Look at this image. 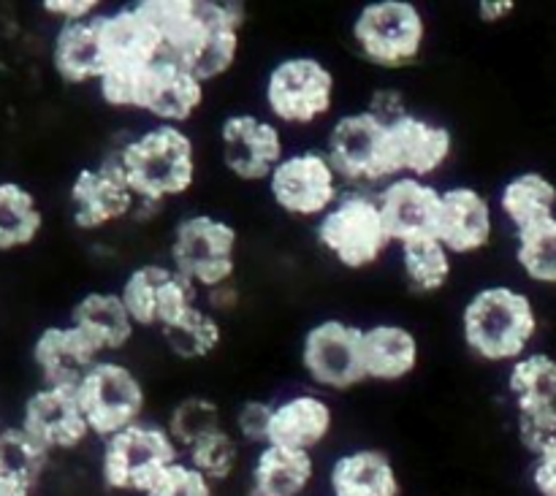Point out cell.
I'll return each mask as SVG.
<instances>
[{"label": "cell", "instance_id": "6da1fadb", "mask_svg": "<svg viewBox=\"0 0 556 496\" xmlns=\"http://www.w3.org/2000/svg\"><path fill=\"white\" fill-rule=\"evenodd\" d=\"M141 9L157 27L163 58L212 81L226 74L239 52L242 5L217 0H141Z\"/></svg>", "mask_w": 556, "mask_h": 496}, {"label": "cell", "instance_id": "7a4b0ae2", "mask_svg": "<svg viewBox=\"0 0 556 496\" xmlns=\"http://www.w3.org/2000/svg\"><path fill=\"white\" fill-rule=\"evenodd\" d=\"M112 157L139 204L157 206L195 182V147L179 125H152Z\"/></svg>", "mask_w": 556, "mask_h": 496}, {"label": "cell", "instance_id": "3957f363", "mask_svg": "<svg viewBox=\"0 0 556 496\" xmlns=\"http://www.w3.org/2000/svg\"><path fill=\"white\" fill-rule=\"evenodd\" d=\"M535 331V304L527 293L508 285L483 288L462 313V334L467 347L483 361H519Z\"/></svg>", "mask_w": 556, "mask_h": 496}, {"label": "cell", "instance_id": "277c9868", "mask_svg": "<svg viewBox=\"0 0 556 496\" xmlns=\"http://www.w3.org/2000/svg\"><path fill=\"white\" fill-rule=\"evenodd\" d=\"M182 459L166 427L139 421L103 440L101 481L109 492L147 494V488Z\"/></svg>", "mask_w": 556, "mask_h": 496}, {"label": "cell", "instance_id": "5b68a950", "mask_svg": "<svg viewBox=\"0 0 556 496\" xmlns=\"http://www.w3.org/2000/svg\"><path fill=\"white\" fill-rule=\"evenodd\" d=\"M318 242L345 269H367L391 247L383 212L372 193H345L318 222Z\"/></svg>", "mask_w": 556, "mask_h": 496}, {"label": "cell", "instance_id": "8992f818", "mask_svg": "<svg viewBox=\"0 0 556 496\" xmlns=\"http://www.w3.org/2000/svg\"><path fill=\"white\" fill-rule=\"evenodd\" d=\"M358 52L383 68H402L421 54L427 43V20L410 0H375L353 22Z\"/></svg>", "mask_w": 556, "mask_h": 496}, {"label": "cell", "instance_id": "52a82bcc", "mask_svg": "<svg viewBox=\"0 0 556 496\" xmlns=\"http://www.w3.org/2000/svg\"><path fill=\"white\" fill-rule=\"evenodd\" d=\"M237 228L212 215L185 217L174 231L172 269L193 288L231 282L237 266Z\"/></svg>", "mask_w": 556, "mask_h": 496}, {"label": "cell", "instance_id": "ba28073f", "mask_svg": "<svg viewBox=\"0 0 556 496\" xmlns=\"http://www.w3.org/2000/svg\"><path fill=\"white\" fill-rule=\"evenodd\" d=\"M334 74L315 58H286L269 71L266 109L282 125H313L331 112Z\"/></svg>", "mask_w": 556, "mask_h": 496}, {"label": "cell", "instance_id": "9c48e42d", "mask_svg": "<svg viewBox=\"0 0 556 496\" xmlns=\"http://www.w3.org/2000/svg\"><path fill=\"white\" fill-rule=\"evenodd\" d=\"M74 391L92 437H112L144 416V385L125 364L101 358Z\"/></svg>", "mask_w": 556, "mask_h": 496}, {"label": "cell", "instance_id": "30bf717a", "mask_svg": "<svg viewBox=\"0 0 556 496\" xmlns=\"http://www.w3.org/2000/svg\"><path fill=\"white\" fill-rule=\"evenodd\" d=\"M266 182L275 204L296 217H324L340 199V177L324 150L286 155Z\"/></svg>", "mask_w": 556, "mask_h": 496}, {"label": "cell", "instance_id": "8fae6325", "mask_svg": "<svg viewBox=\"0 0 556 496\" xmlns=\"http://www.w3.org/2000/svg\"><path fill=\"white\" fill-rule=\"evenodd\" d=\"M324 152L340 182L342 179L351 185L391 182L386 168V125L367 109L337 119Z\"/></svg>", "mask_w": 556, "mask_h": 496}, {"label": "cell", "instance_id": "7c38bea8", "mask_svg": "<svg viewBox=\"0 0 556 496\" xmlns=\"http://www.w3.org/2000/svg\"><path fill=\"white\" fill-rule=\"evenodd\" d=\"M302 364L320 389L348 391L364 383L362 329L345 320H320L304 336Z\"/></svg>", "mask_w": 556, "mask_h": 496}, {"label": "cell", "instance_id": "4fadbf2b", "mask_svg": "<svg viewBox=\"0 0 556 496\" xmlns=\"http://www.w3.org/2000/svg\"><path fill=\"white\" fill-rule=\"evenodd\" d=\"M119 298L136 326H161L163 331L195 307V288L172 266L147 264L130 271Z\"/></svg>", "mask_w": 556, "mask_h": 496}, {"label": "cell", "instance_id": "5bb4252c", "mask_svg": "<svg viewBox=\"0 0 556 496\" xmlns=\"http://www.w3.org/2000/svg\"><path fill=\"white\" fill-rule=\"evenodd\" d=\"M454 136L432 119L402 114L386 125V168L389 177L427 179L451 161Z\"/></svg>", "mask_w": 556, "mask_h": 496}, {"label": "cell", "instance_id": "9a60e30c", "mask_svg": "<svg viewBox=\"0 0 556 496\" xmlns=\"http://www.w3.org/2000/svg\"><path fill=\"white\" fill-rule=\"evenodd\" d=\"M204 103V81L177 60L161 58L147 65L136 85L134 109L152 114L161 125L188 123Z\"/></svg>", "mask_w": 556, "mask_h": 496}, {"label": "cell", "instance_id": "2e32d148", "mask_svg": "<svg viewBox=\"0 0 556 496\" xmlns=\"http://www.w3.org/2000/svg\"><path fill=\"white\" fill-rule=\"evenodd\" d=\"M223 163L233 177L244 182L269 179L277 163L286 157V144L277 123L255 114H233L220 128Z\"/></svg>", "mask_w": 556, "mask_h": 496}, {"label": "cell", "instance_id": "e0dca14e", "mask_svg": "<svg viewBox=\"0 0 556 496\" xmlns=\"http://www.w3.org/2000/svg\"><path fill=\"white\" fill-rule=\"evenodd\" d=\"M20 427L49 454L54 450L68 454L92 437L76 402V391L54 389V385H41L36 394H30V399L22 407Z\"/></svg>", "mask_w": 556, "mask_h": 496}, {"label": "cell", "instance_id": "ac0fdd59", "mask_svg": "<svg viewBox=\"0 0 556 496\" xmlns=\"http://www.w3.org/2000/svg\"><path fill=\"white\" fill-rule=\"evenodd\" d=\"M136 206L139 201L125 185L114 157H106L96 168H81L71 185V212L81 231H96L109 222L123 220Z\"/></svg>", "mask_w": 556, "mask_h": 496}, {"label": "cell", "instance_id": "d6986e66", "mask_svg": "<svg viewBox=\"0 0 556 496\" xmlns=\"http://www.w3.org/2000/svg\"><path fill=\"white\" fill-rule=\"evenodd\" d=\"M434 237L443 242L451 255H472L489 247L494 237V215L486 195L476 188H465V185L440 190Z\"/></svg>", "mask_w": 556, "mask_h": 496}, {"label": "cell", "instance_id": "ffe728a7", "mask_svg": "<svg viewBox=\"0 0 556 496\" xmlns=\"http://www.w3.org/2000/svg\"><path fill=\"white\" fill-rule=\"evenodd\" d=\"M386 231L391 242H410L418 237H434L438 231L440 190L427 179L396 177L383 185L378 195Z\"/></svg>", "mask_w": 556, "mask_h": 496}, {"label": "cell", "instance_id": "44dd1931", "mask_svg": "<svg viewBox=\"0 0 556 496\" xmlns=\"http://www.w3.org/2000/svg\"><path fill=\"white\" fill-rule=\"evenodd\" d=\"M33 361L41 372L43 385L76 389L85 374L101 361V351L74 326H49L33 345Z\"/></svg>", "mask_w": 556, "mask_h": 496}, {"label": "cell", "instance_id": "7402d4cb", "mask_svg": "<svg viewBox=\"0 0 556 496\" xmlns=\"http://www.w3.org/2000/svg\"><path fill=\"white\" fill-rule=\"evenodd\" d=\"M334 427V412L329 402L315 394H296L271 407L269 443L282 448H296L313 454L326 443Z\"/></svg>", "mask_w": 556, "mask_h": 496}, {"label": "cell", "instance_id": "603a6c76", "mask_svg": "<svg viewBox=\"0 0 556 496\" xmlns=\"http://www.w3.org/2000/svg\"><path fill=\"white\" fill-rule=\"evenodd\" d=\"M315 483V456L307 450L261 445L250 470V496H304Z\"/></svg>", "mask_w": 556, "mask_h": 496}, {"label": "cell", "instance_id": "cb8c5ba5", "mask_svg": "<svg viewBox=\"0 0 556 496\" xmlns=\"http://www.w3.org/2000/svg\"><path fill=\"white\" fill-rule=\"evenodd\" d=\"M364 380L396 383L418 367V340L410 329L396 323H378L362 329Z\"/></svg>", "mask_w": 556, "mask_h": 496}, {"label": "cell", "instance_id": "d4e9b609", "mask_svg": "<svg viewBox=\"0 0 556 496\" xmlns=\"http://www.w3.org/2000/svg\"><path fill=\"white\" fill-rule=\"evenodd\" d=\"M331 496H402L396 467L383 450H348L329 470Z\"/></svg>", "mask_w": 556, "mask_h": 496}, {"label": "cell", "instance_id": "484cf974", "mask_svg": "<svg viewBox=\"0 0 556 496\" xmlns=\"http://www.w3.org/2000/svg\"><path fill=\"white\" fill-rule=\"evenodd\" d=\"M71 326L79 329L101 353L123 351L136 329L119 293L109 291H92L81 296L71 309Z\"/></svg>", "mask_w": 556, "mask_h": 496}, {"label": "cell", "instance_id": "4316f807", "mask_svg": "<svg viewBox=\"0 0 556 496\" xmlns=\"http://www.w3.org/2000/svg\"><path fill=\"white\" fill-rule=\"evenodd\" d=\"M52 65L58 76L71 85L98 81L103 74V47L98 30V14L85 22L60 25L52 41Z\"/></svg>", "mask_w": 556, "mask_h": 496}, {"label": "cell", "instance_id": "83f0119b", "mask_svg": "<svg viewBox=\"0 0 556 496\" xmlns=\"http://www.w3.org/2000/svg\"><path fill=\"white\" fill-rule=\"evenodd\" d=\"M500 209L514 222L516 233L530 231L556 217V185L538 171L519 174L500 193Z\"/></svg>", "mask_w": 556, "mask_h": 496}, {"label": "cell", "instance_id": "f1b7e54d", "mask_svg": "<svg viewBox=\"0 0 556 496\" xmlns=\"http://www.w3.org/2000/svg\"><path fill=\"white\" fill-rule=\"evenodd\" d=\"M43 212L36 195L20 182H0V253H14L38 239Z\"/></svg>", "mask_w": 556, "mask_h": 496}, {"label": "cell", "instance_id": "f546056e", "mask_svg": "<svg viewBox=\"0 0 556 496\" xmlns=\"http://www.w3.org/2000/svg\"><path fill=\"white\" fill-rule=\"evenodd\" d=\"M402 269L407 282L418 293H438L448 285L454 271V255L443 247L438 237H418L402 242Z\"/></svg>", "mask_w": 556, "mask_h": 496}, {"label": "cell", "instance_id": "4dcf8cb0", "mask_svg": "<svg viewBox=\"0 0 556 496\" xmlns=\"http://www.w3.org/2000/svg\"><path fill=\"white\" fill-rule=\"evenodd\" d=\"M49 450L41 448L22 427L0 429V470L3 478L20 483L27 492H36L43 470H47Z\"/></svg>", "mask_w": 556, "mask_h": 496}, {"label": "cell", "instance_id": "1f68e13d", "mask_svg": "<svg viewBox=\"0 0 556 496\" xmlns=\"http://www.w3.org/2000/svg\"><path fill=\"white\" fill-rule=\"evenodd\" d=\"M516 407L556 405V361L546 353H532L514 361L508 378Z\"/></svg>", "mask_w": 556, "mask_h": 496}, {"label": "cell", "instance_id": "d6a6232c", "mask_svg": "<svg viewBox=\"0 0 556 496\" xmlns=\"http://www.w3.org/2000/svg\"><path fill=\"white\" fill-rule=\"evenodd\" d=\"M168 347L179 358H204L220 345V323L212 313L201 309L195 304L188 315L177 320L174 326L163 329Z\"/></svg>", "mask_w": 556, "mask_h": 496}, {"label": "cell", "instance_id": "836d02e7", "mask_svg": "<svg viewBox=\"0 0 556 496\" xmlns=\"http://www.w3.org/2000/svg\"><path fill=\"white\" fill-rule=\"evenodd\" d=\"M185 461H188L195 472H201L212 486L226 483L239 467V440L223 427L217 429V432L206 434V437L199 440L195 445H190V448L185 450Z\"/></svg>", "mask_w": 556, "mask_h": 496}, {"label": "cell", "instance_id": "e575fe53", "mask_svg": "<svg viewBox=\"0 0 556 496\" xmlns=\"http://www.w3.org/2000/svg\"><path fill=\"white\" fill-rule=\"evenodd\" d=\"M217 429H223L220 407L212 399H204V396H190V399L179 402L166 423V432L177 443L179 454H185L190 445H195L206 434L217 432Z\"/></svg>", "mask_w": 556, "mask_h": 496}, {"label": "cell", "instance_id": "d590c367", "mask_svg": "<svg viewBox=\"0 0 556 496\" xmlns=\"http://www.w3.org/2000/svg\"><path fill=\"white\" fill-rule=\"evenodd\" d=\"M516 237H519L516 260L525 275L543 285H556V217Z\"/></svg>", "mask_w": 556, "mask_h": 496}, {"label": "cell", "instance_id": "8d00e7d4", "mask_svg": "<svg viewBox=\"0 0 556 496\" xmlns=\"http://www.w3.org/2000/svg\"><path fill=\"white\" fill-rule=\"evenodd\" d=\"M519 412V440L532 456L543 454L556 443V405L516 407Z\"/></svg>", "mask_w": 556, "mask_h": 496}, {"label": "cell", "instance_id": "74e56055", "mask_svg": "<svg viewBox=\"0 0 556 496\" xmlns=\"http://www.w3.org/2000/svg\"><path fill=\"white\" fill-rule=\"evenodd\" d=\"M144 496H215V486L185 459L174 461Z\"/></svg>", "mask_w": 556, "mask_h": 496}, {"label": "cell", "instance_id": "f35d334b", "mask_svg": "<svg viewBox=\"0 0 556 496\" xmlns=\"http://www.w3.org/2000/svg\"><path fill=\"white\" fill-rule=\"evenodd\" d=\"M271 407L266 402H244L237 410V418H233V427H237V434L233 437L239 443L248 445H266L269 443V427H271Z\"/></svg>", "mask_w": 556, "mask_h": 496}, {"label": "cell", "instance_id": "ab89813d", "mask_svg": "<svg viewBox=\"0 0 556 496\" xmlns=\"http://www.w3.org/2000/svg\"><path fill=\"white\" fill-rule=\"evenodd\" d=\"M41 5L47 14L60 16L63 25H68V22L92 20V16L98 14V9H101L98 0H43Z\"/></svg>", "mask_w": 556, "mask_h": 496}, {"label": "cell", "instance_id": "60d3db41", "mask_svg": "<svg viewBox=\"0 0 556 496\" xmlns=\"http://www.w3.org/2000/svg\"><path fill=\"white\" fill-rule=\"evenodd\" d=\"M532 486L541 496H556V443L535 456Z\"/></svg>", "mask_w": 556, "mask_h": 496}, {"label": "cell", "instance_id": "b9f144b4", "mask_svg": "<svg viewBox=\"0 0 556 496\" xmlns=\"http://www.w3.org/2000/svg\"><path fill=\"white\" fill-rule=\"evenodd\" d=\"M239 302V293L237 288H233V282H223V285H215L206 291V304H210V309H215V313H228V309L237 307Z\"/></svg>", "mask_w": 556, "mask_h": 496}, {"label": "cell", "instance_id": "7bdbcfd3", "mask_svg": "<svg viewBox=\"0 0 556 496\" xmlns=\"http://www.w3.org/2000/svg\"><path fill=\"white\" fill-rule=\"evenodd\" d=\"M514 9H516L514 0H483V3L478 5V14H481L483 22H500Z\"/></svg>", "mask_w": 556, "mask_h": 496}, {"label": "cell", "instance_id": "ee69618b", "mask_svg": "<svg viewBox=\"0 0 556 496\" xmlns=\"http://www.w3.org/2000/svg\"><path fill=\"white\" fill-rule=\"evenodd\" d=\"M33 492H27L25 486L20 483L9 481V478H0V496H30Z\"/></svg>", "mask_w": 556, "mask_h": 496}, {"label": "cell", "instance_id": "f6af8a7d", "mask_svg": "<svg viewBox=\"0 0 556 496\" xmlns=\"http://www.w3.org/2000/svg\"><path fill=\"white\" fill-rule=\"evenodd\" d=\"M0 478H3V470H0Z\"/></svg>", "mask_w": 556, "mask_h": 496}]
</instances>
